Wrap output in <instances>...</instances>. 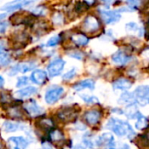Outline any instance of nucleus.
I'll return each instance as SVG.
<instances>
[{"mask_svg": "<svg viewBox=\"0 0 149 149\" xmlns=\"http://www.w3.org/2000/svg\"><path fill=\"white\" fill-rule=\"evenodd\" d=\"M75 74H76V70H75V68H73V69L70 70L68 72H66L65 74L63 75V79H64V80L72 79L75 76Z\"/></svg>", "mask_w": 149, "mask_h": 149, "instance_id": "obj_29", "label": "nucleus"}, {"mask_svg": "<svg viewBox=\"0 0 149 149\" xmlns=\"http://www.w3.org/2000/svg\"><path fill=\"white\" fill-rule=\"evenodd\" d=\"M60 41V37L59 36H55V37H52L51 38L47 43H46V46H55L57 45Z\"/></svg>", "mask_w": 149, "mask_h": 149, "instance_id": "obj_27", "label": "nucleus"}, {"mask_svg": "<svg viewBox=\"0 0 149 149\" xmlns=\"http://www.w3.org/2000/svg\"><path fill=\"white\" fill-rule=\"evenodd\" d=\"M29 82V79L25 76L24 77H20L18 78L17 79V82L16 84V86L17 87H21V86H26Z\"/></svg>", "mask_w": 149, "mask_h": 149, "instance_id": "obj_28", "label": "nucleus"}, {"mask_svg": "<svg viewBox=\"0 0 149 149\" xmlns=\"http://www.w3.org/2000/svg\"><path fill=\"white\" fill-rule=\"evenodd\" d=\"M33 2H27V1H14V2H10L7 4H5L3 8H1V10H8V11H11V10H18L21 9L23 7H24L27 4H31Z\"/></svg>", "mask_w": 149, "mask_h": 149, "instance_id": "obj_12", "label": "nucleus"}, {"mask_svg": "<svg viewBox=\"0 0 149 149\" xmlns=\"http://www.w3.org/2000/svg\"><path fill=\"white\" fill-rule=\"evenodd\" d=\"M72 149H86V148H85V147H83L81 145H77V146L73 147Z\"/></svg>", "mask_w": 149, "mask_h": 149, "instance_id": "obj_37", "label": "nucleus"}, {"mask_svg": "<svg viewBox=\"0 0 149 149\" xmlns=\"http://www.w3.org/2000/svg\"><path fill=\"white\" fill-rule=\"evenodd\" d=\"M127 3L132 4V5H133L132 7H134V6H138V4H139L140 3L137 2V1H129V2H127Z\"/></svg>", "mask_w": 149, "mask_h": 149, "instance_id": "obj_36", "label": "nucleus"}, {"mask_svg": "<svg viewBox=\"0 0 149 149\" xmlns=\"http://www.w3.org/2000/svg\"><path fill=\"white\" fill-rule=\"evenodd\" d=\"M107 128L112 130L116 135L121 137L127 135L129 139H132L135 133L131 127V126L124 120H120L119 119L112 118L107 124Z\"/></svg>", "mask_w": 149, "mask_h": 149, "instance_id": "obj_1", "label": "nucleus"}, {"mask_svg": "<svg viewBox=\"0 0 149 149\" xmlns=\"http://www.w3.org/2000/svg\"><path fill=\"white\" fill-rule=\"evenodd\" d=\"M94 81L92 80V79H85V80H82L79 83H77L75 86H73V88L77 91H80L82 89H85V88H89L91 90H93L94 89Z\"/></svg>", "mask_w": 149, "mask_h": 149, "instance_id": "obj_16", "label": "nucleus"}, {"mask_svg": "<svg viewBox=\"0 0 149 149\" xmlns=\"http://www.w3.org/2000/svg\"><path fill=\"white\" fill-rule=\"evenodd\" d=\"M58 116H59V118H60L62 120L68 121V120H72V119L76 116V113L74 112V110H73L72 108L67 107V108H65V110L60 111L59 113H58Z\"/></svg>", "mask_w": 149, "mask_h": 149, "instance_id": "obj_17", "label": "nucleus"}, {"mask_svg": "<svg viewBox=\"0 0 149 149\" xmlns=\"http://www.w3.org/2000/svg\"><path fill=\"white\" fill-rule=\"evenodd\" d=\"M3 84H4V79H3V77L0 76V88L3 86Z\"/></svg>", "mask_w": 149, "mask_h": 149, "instance_id": "obj_38", "label": "nucleus"}, {"mask_svg": "<svg viewBox=\"0 0 149 149\" xmlns=\"http://www.w3.org/2000/svg\"><path fill=\"white\" fill-rule=\"evenodd\" d=\"M112 59L114 63L119 64V65H125L127 63L130 59V57L127 56L125 52L122 51H118L112 56Z\"/></svg>", "mask_w": 149, "mask_h": 149, "instance_id": "obj_13", "label": "nucleus"}, {"mask_svg": "<svg viewBox=\"0 0 149 149\" xmlns=\"http://www.w3.org/2000/svg\"><path fill=\"white\" fill-rule=\"evenodd\" d=\"M134 96L135 99V102L139 103L141 106H147L149 100L148 86H138L134 93Z\"/></svg>", "mask_w": 149, "mask_h": 149, "instance_id": "obj_2", "label": "nucleus"}, {"mask_svg": "<svg viewBox=\"0 0 149 149\" xmlns=\"http://www.w3.org/2000/svg\"><path fill=\"white\" fill-rule=\"evenodd\" d=\"M127 28L129 31H137L138 30V26L135 23H129L127 24Z\"/></svg>", "mask_w": 149, "mask_h": 149, "instance_id": "obj_33", "label": "nucleus"}, {"mask_svg": "<svg viewBox=\"0 0 149 149\" xmlns=\"http://www.w3.org/2000/svg\"><path fill=\"white\" fill-rule=\"evenodd\" d=\"M70 55H71V57L76 58H78V59H81V58H82V55H81V53H79V52L72 53V54H70Z\"/></svg>", "mask_w": 149, "mask_h": 149, "instance_id": "obj_34", "label": "nucleus"}, {"mask_svg": "<svg viewBox=\"0 0 149 149\" xmlns=\"http://www.w3.org/2000/svg\"><path fill=\"white\" fill-rule=\"evenodd\" d=\"M8 141L10 143V147H11V149H26L28 146L27 141L21 136L10 137Z\"/></svg>", "mask_w": 149, "mask_h": 149, "instance_id": "obj_9", "label": "nucleus"}, {"mask_svg": "<svg viewBox=\"0 0 149 149\" xmlns=\"http://www.w3.org/2000/svg\"><path fill=\"white\" fill-rule=\"evenodd\" d=\"M65 64V62L62 58H56V59L52 60L47 67V71H48L50 77L53 78V77H56L58 74H60L64 69Z\"/></svg>", "mask_w": 149, "mask_h": 149, "instance_id": "obj_5", "label": "nucleus"}, {"mask_svg": "<svg viewBox=\"0 0 149 149\" xmlns=\"http://www.w3.org/2000/svg\"><path fill=\"white\" fill-rule=\"evenodd\" d=\"M120 101L125 103V104H127V105L134 104L135 103V99H134V93H123L120 96Z\"/></svg>", "mask_w": 149, "mask_h": 149, "instance_id": "obj_22", "label": "nucleus"}, {"mask_svg": "<svg viewBox=\"0 0 149 149\" xmlns=\"http://www.w3.org/2000/svg\"><path fill=\"white\" fill-rule=\"evenodd\" d=\"M31 79L35 84L41 86V85L45 84V82L46 81L47 73L45 71L40 70V69L35 70V71H33V72L31 75Z\"/></svg>", "mask_w": 149, "mask_h": 149, "instance_id": "obj_10", "label": "nucleus"}, {"mask_svg": "<svg viewBox=\"0 0 149 149\" xmlns=\"http://www.w3.org/2000/svg\"><path fill=\"white\" fill-rule=\"evenodd\" d=\"M100 117H101V113H100V112H99L97 110L88 111L84 115V118H85L86 121L89 125H92V126L96 125L100 121Z\"/></svg>", "mask_w": 149, "mask_h": 149, "instance_id": "obj_11", "label": "nucleus"}, {"mask_svg": "<svg viewBox=\"0 0 149 149\" xmlns=\"http://www.w3.org/2000/svg\"><path fill=\"white\" fill-rule=\"evenodd\" d=\"M10 61V58L8 54H6V53L0 54V66L8 65Z\"/></svg>", "mask_w": 149, "mask_h": 149, "instance_id": "obj_26", "label": "nucleus"}, {"mask_svg": "<svg viewBox=\"0 0 149 149\" xmlns=\"http://www.w3.org/2000/svg\"><path fill=\"white\" fill-rule=\"evenodd\" d=\"M3 50H4V45H3L2 43H0V54H2V53H3Z\"/></svg>", "mask_w": 149, "mask_h": 149, "instance_id": "obj_39", "label": "nucleus"}, {"mask_svg": "<svg viewBox=\"0 0 149 149\" xmlns=\"http://www.w3.org/2000/svg\"><path fill=\"white\" fill-rule=\"evenodd\" d=\"M33 12L37 15H45V8L43 6H38L33 10Z\"/></svg>", "mask_w": 149, "mask_h": 149, "instance_id": "obj_32", "label": "nucleus"}, {"mask_svg": "<svg viewBox=\"0 0 149 149\" xmlns=\"http://www.w3.org/2000/svg\"><path fill=\"white\" fill-rule=\"evenodd\" d=\"M43 148L44 149H52V145L48 142H45L43 143Z\"/></svg>", "mask_w": 149, "mask_h": 149, "instance_id": "obj_35", "label": "nucleus"}, {"mask_svg": "<svg viewBox=\"0 0 149 149\" xmlns=\"http://www.w3.org/2000/svg\"><path fill=\"white\" fill-rule=\"evenodd\" d=\"M38 124H39V127H43L44 129H50L53 126L52 121L51 120H48V119H44V120H40Z\"/></svg>", "mask_w": 149, "mask_h": 149, "instance_id": "obj_25", "label": "nucleus"}, {"mask_svg": "<svg viewBox=\"0 0 149 149\" xmlns=\"http://www.w3.org/2000/svg\"><path fill=\"white\" fill-rule=\"evenodd\" d=\"M97 145L100 148H105L106 149H115V142L113 134L109 133L101 134L97 140Z\"/></svg>", "mask_w": 149, "mask_h": 149, "instance_id": "obj_6", "label": "nucleus"}, {"mask_svg": "<svg viewBox=\"0 0 149 149\" xmlns=\"http://www.w3.org/2000/svg\"><path fill=\"white\" fill-rule=\"evenodd\" d=\"M72 41L78 45H86L88 44V38L83 34H74L72 36Z\"/></svg>", "mask_w": 149, "mask_h": 149, "instance_id": "obj_19", "label": "nucleus"}, {"mask_svg": "<svg viewBox=\"0 0 149 149\" xmlns=\"http://www.w3.org/2000/svg\"><path fill=\"white\" fill-rule=\"evenodd\" d=\"M50 139L52 141H54V142H59L61 141L64 140V134H62L61 131L56 129V130H52L51 133H50Z\"/></svg>", "mask_w": 149, "mask_h": 149, "instance_id": "obj_23", "label": "nucleus"}, {"mask_svg": "<svg viewBox=\"0 0 149 149\" xmlns=\"http://www.w3.org/2000/svg\"><path fill=\"white\" fill-rule=\"evenodd\" d=\"M0 149H2V144L0 143Z\"/></svg>", "mask_w": 149, "mask_h": 149, "instance_id": "obj_41", "label": "nucleus"}, {"mask_svg": "<svg viewBox=\"0 0 149 149\" xmlns=\"http://www.w3.org/2000/svg\"><path fill=\"white\" fill-rule=\"evenodd\" d=\"M3 128L6 133H11V132H16L19 129H22V128H24V127L19 123L5 121L3 125Z\"/></svg>", "mask_w": 149, "mask_h": 149, "instance_id": "obj_18", "label": "nucleus"}, {"mask_svg": "<svg viewBox=\"0 0 149 149\" xmlns=\"http://www.w3.org/2000/svg\"><path fill=\"white\" fill-rule=\"evenodd\" d=\"M36 93H37V88H35L33 86H28V87H25L24 89H21V90L17 91L16 93V95L18 98L25 99V98H28V97H31V96L34 95Z\"/></svg>", "mask_w": 149, "mask_h": 149, "instance_id": "obj_15", "label": "nucleus"}, {"mask_svg": "<svg viewBox=\"0 0 149 149\" xmlns=\"http://www.w3.org/2000/svg\"><path fill=\"white\" fill-rule=\"evenodd\" d=\"M136 119H137V121L135 123V127L138 130H143V129H145L148 127V120L147 117H145L142 114L139 113Z\"/></svg>", "mask_w": 149, "mask_h": 149, "instance_id": "obj_20", "label": "nucleus"}, {"mask_svg": "<svg viewBox=\"0 0 149 149\" xmlns=\"http://www.w3.org/2000/svg\"><path fill=\"white\" fill-rule=\"evenodd\" d=\"M7 28H8V23L7 22H5V21L0 22V36L3 35L6 31Z\"/></svg>", "mask_w": 149, "mask_h": 149, "instance_id": "obj_31", "label": "nucleus"}, {"mask_svg": "<svg viewBox=\"0 0 149 149\" xmlns=\"http://www.w3.org/2000/svg\"><path fill=\"white\" fill-rule=\"evenodd\" d=\"M17 66L18 72L25 73V72L32 70L33 68H35L36 65H35V63H32V62H25V63H22L20 65H17Z\"/></svg>", "mask_w": 149, "mask_h": 149, "instance_id": "obj_21", "label": "nucleus"}, {"mask_svg": "<svg viewBox=\"0 0 149 149\" xmlns=\"http://www.w3.org/2000/svg\"><path fill=\"white\" fill-rule=\"evenodd\" d=\"M24 109L31 117H37L43 113V109L34 101L31 100L24 105Z\"/></svg>", "mask_w": 149, "mask_h": 149, "instance_id": "obj_8", "label": "nucleus"}, {"mask_svg": "<svg viewBox=\"0 0 149 149\" xmlns=\"http://www.w3.org/2000/svg\"><path fill=\"white\" fill-rule=\"evenodd\" d=\"M82 98V100L88 103V104H95V103H99V100L95 97V96H88V95H86V94H82L80 96Z\"/></svg>", "mask_w": 149, "mask_h": 149, "instance_id": "obj_24", "label": "nucleus"}, {"mask_svg": "<svg viewBox=\"0 0 149 149\" xmlns=\"http://www.w3.org/2000/svg\"><path fill=\"white\" fill-rule=\"evenodd\" d=\"M100 21L95 16H93V15H88L86 17L82 25L83 30L86 32H89V33L97 31L100 29Z\"/></svg>", "mask_w": 149, "mask_h": 149, "instance_id": "obj_4", "label": "nucleus"}, {"mask_svg": "<svg viewBox=\"0 0 149 149\" xmlns=\"http://www.w3.org/2000/svg\"><path fill=\"white\" fill-rule=\"evenodd\" d=\"M100 15L102 19L108 24H114L116 22H118L120 17L121 15L120 13L119 10H100Z\"/></svg>", "mask_w": 149, "mask_h": 149, "instance_id": "obj_7", "label": "nucleus"}, {"mask_svg": "<svg viewBox=\"0 0 149 149\" xmlns=\"http://www.w3.org/2000/svg\"><path fill=\"white\" fill-rule=\"evenodd\" d=\"M132 82L128 79H119L116 81L113 82V86L114 89H119V90H128L132 86Z\"/></svg>", "mask_w": 149, "mask_h": 149, "instance_id": "obj_14", "label": "nucleus"}, {"mask_svg": "<svg viewBox=\"0 0 149 149\" xmlns=\"http://www.w3.org/2000/svg\"><path fill=\"white\" fill-rule=\"evenodd\" d=\"M120 149H130V148H129V146L127 144H124L122 147L120 148Z\"/></svg>", "mask_w": 149, "mask_h": 149, "instance_id": "obj_40", "label": "nucleus"}, {"mask_svg": "<svg viewBox=\"0 0 149 149\" xmlns=\"http://www.w3.org/2000/svg\"><path fill=\"white\" fill-rule=\"evenodd\" d=\"M63 93H64V89L61 86H54L49 88L45 96L46 103L51 104V105L56 103L61 98Z\"/></svg>", "mask_w": 149, "mask_h": 149, "instance_id": "obj_3", "label": "nucleus"}, {"mask_svg": "<svg viewBox=\"0 0 149 149\" xmlns=\"http://www.w3.org/2000/svg\"><path fill=\"white\" fill-rule=\"evenodd\" d=\"M83 142H84V144H85L86 147H87V148H93V143L92 140H91L90 138H88L87 136H86H86L84 137Z\"/></svg>", "mask_w": 149, "mask_h": 149, "instance_id": "obj_30", "label": "nucleus"}]
</instances>
